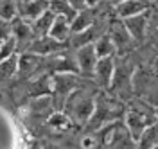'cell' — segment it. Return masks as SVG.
I'll list each match as a JSON object with an SVG mask.
<instances>
[{"label": "cell", "instance_id": "obj_10", "mask_svg": "<svg viewBox=\"0 0 158 149\" xmlns=\"http://www.w3.org/2000/svg\"><path fill=\"white\" fill-rule=\"evenodd\" d=\"M49 2L50 0H27L22 9V18H25L27 22L36 20L49 9Z\"/></svg>", "mask_w": 158, "mask_h": 149}, {"label": "cell", "instance_id": "obj_14", "mask_svg": "<svg viewBox=\"0 0 158 149\" xmlns=\"http://www.w3.org/2000/svg\"><path fill=\"white\" fill-rule=\"evenodd\" d=\"M94 22H95V16H94V7H88V9L81 11V13H77V14H76V18L70 22L72 32L85 31L86 27H90Z\"/></svg>", "mask_w": 158, "mask_h": 149}, {"label": "cell", "instance_id": "obj_11", "mask_svg": "<svg viewBox=\"0 0 158 149\" xmlns=\"http://www.w3.org/2000/svg\"><path fill=\"white\" fill-rule=\"evenodd\" d=\"M94 47H95V52H97L99 58L115 56V52H117V45H115L113 38L110 36V32H102L97 40L94 41Z\"/></svg>", "mask_w": 158, "mask_h": 149}, {"label": "cell", "instance_id": "obj_19", "mask_svg": "<svg viewBox=\"0 0 158 149\" xmlns=\"http://www.w3.org/2000/svg\"><path fill=\"white\" fill-rule=\"evenodd\" d=\"M49 124L52 126V128H58V129H69L70 124H72V120H70L69 115L58 111V113H54V115L49 119Z\"/></svg>", "mask_w": 158, "mask_h": 149}, {"label": "cell", "instance_id": "obj_13", "mask_svg": "<svg viewBox=\"0 0 158 149\" xmlns=\"http://www.w3.org/2000/svg\"><path fill=\"white\" fill-rule=\"evenodd\" d=\"M13 23V36L16 38V41H22V40H27V41H32L36 36L32 32V27H31V22H27L25 18H15L11 22Z\"/></svg>", "mask_w": 158, "mask_h": 149}, {"label": "cell", "instance_id": "obj_24", "mask_svg": "<svg viewBox=\"0 0 158 149\" xmlns=\"http://www.w3.org/2000/svg\"><path fill=\"white\" fill-rule=\"evenodd\" d=\"M85 2H86V6H88V7H97L101 0H85Z\"/></svg>", "mask_w": 158, "mask_h": 149}, {"label": "cell", "instance_id": "obj_22", "mask_svg": "<svg viewBox=\"0 0 158 149\" xmlns=\"http://www.w3.org/2000/svg\"><path fill=\"white\" fill-rule=\"evenodd\" d=\"M148 34L155 41H158V14L149 16V25H148Z\"/></svg>", "mask_w": 158, "mask_h": 149}, {"label": "cell", "instance_id": "obj_12", "mask_svg": "<svg viewBox=\"0 0 158 149\" xmlns=\"http://www.w3.org/2000/svg\"><path fill=\"white\" fill-rule=\"evenodd\" d=\"M56 18V14L52 13L50 9H47L41 16H38L36 20L31 22V27H32V32H34V36L40 38V36H47L50 31V25H52V22Z\"/></svg>", "mask_w": 158, "mask_h": 149}, {"label": "cell", "instance_id": "obj_1", "mask_svg": "<svg viewBox=\"0 0 158 149\" xmlns=\"http://www.w3.org/2000/svg\"><path fill=\"white\" fill-rule=\"evenodd\" d=\"M156 119H158L156 110L153 108L148 101H138V102H133L126 111V128H128L129 135L133 137V140L138 142L142 131L148 126H151Z\"/></svg>", "mask_w": 158, "mask_h": 149}, {"label": "cell", "instance_id": "obj_9", "mask_svg": "<svg viewBox=\"0 0 158 149\" xmlns=\"http://www.w3.org/2000/svg\"><path fill=\"white\" fill-rule=\"evenodd\" d=\"M70 34H72V27H70V20H67L65 16H59L56 14V18L52 22V25H50V31H49V36H52L54 40L58 41H65L70 38Z\"/></svg>", "mask_w": 158, "mask_h": 149}, {"label": "cell", "instance_id": "obj_6", "mask_svg": "<svg viewBox=\"0 0 158 149\" xmlns=\"http://www.w3.org/2000/svg\"><path fill=\"white\" fill-rule=\"evenodd\" d=\"M65 43L63 41H58L54 40L52 36H40L38 40L34 38V40L31 41V50L29 52H34V54H52V52H56L58 49H61Z\"/></svg>", "mask_w": 158, "mask_h": 149}, {"label": "cell", "instance_id": "obj_21", "mask_svg": "<svg viewBox=\"0 0 158 149\" xmlns=\"http://www.w3.org/2000/svg\"><path fill=\"white\" fill-rule=\"evenodd\" d=\"M13 20H4V18H0V43L6 40H9L11 36H13Z\"/></svg>", "mask_w": 158, "mask_h": 149}, {"label": "cell", "instance_id": "obj_15", "mask_svg": "<svg viewBox=\"0 0 158 149\" xmlns=\"http://www.w3.org/2000/svg\"><path fill=\"white\" fill-rule=\"evenodd\" d=\"M137 146H140V147H158V119L142 131Z\"/></svg>", "mask_w": 158, "mask_h": 149}, {"label": "cell", "instance_id": "obj_20", "mask_svg": "<svg viewBox=\"0 0 158 149\" xmlns=\"http://www.w3.org/2000/svg\"><path fill=\"white\" fill-rule=\"evenodd\" d=\"M15 70H16V60H15V56L0 61V76L2 77H9Z\"/></svg>", "mask_w": 158, "mask_h": 149}, {"label": "cell", "instance_id": "obj_18", "mask_svg": "<svg viewBox=\"0 0 158 149\" xmlns=\"http://www.w3.org/2000/svg\"><path fill=\"white\" fill-rule=\"evenodd\" d=\"M16 49H18V41H16L15 36H11L9 40L2 41V43H0V61L7 60V58H11V56H15Z\"/></svg>", "mask_w": 158, "mask_h": 149}, {"label": "cell", "instance_id": "obj_4", "mask_svg": "<svg viewBox=\"0 0 158 149\" xmlns=\"http://www.w3.org/2000/svg\"><path fill=\"white\" fill-rule=\"evenodd\" d=\"M92 77L95 79V83L101 88H110L113 85V77H115V60H113V56L99 58Z\"/></svg>", "mask_w": 158, "mask_h": 149}, {"label": "cell", "instance_id": "obj_17", "mask_svg": "<svg viewBox=\"0 0 158 149\" xmlns=\"http://www.w3.org/2000/svg\"><path fill=\"white\" fill-rule=\"evenodd\" d=\"M16 16H18V7L15 0H0V18L15 20Z\"/></svg>", "mask_w": 158, "mask_h": 149}, {"label": "cell", "instance_id": "obj_8", "mask_svg": "<svg viewBox=\"0 0 158 149\" xmlns=\"http://www.w3.org/2000/svg\"><path fill=\"white\" fill-rule=\"evenodd\" d=\"M117 16L118 18H128V16H133V14H138V13H144L148 11V4L144 0H120L117 2Z\"/></svg>", "mask_w": 158, "mask_h": 149}, {"label": "cell", "instance_id": "obj_7", "mask_svg": "<svg viewBox=\"0 0 158 149\" xmlns=\"http://www.w3.org/2000/svg\"><path fill=\"white\" fill-rule=\"evenodd\" d=\"M108 32H110V36L113 38L115 45H117V52L120 49L124 50L126 47H129V45H131V41H133L131 34L128 32L126 25H124V20H122V22H111V27H110Z\"/></svg>", "mask_w": 158, "mask_h": 149}, {"label": "cell", "instance_id": "obj_16", "mask_svg": "<svg viewBox=\"0 0 158 149\" xmlns=\"http://www.w3.org/2000/svg\"><path fill=\"white\" fill-rule=\"evenodd\" d=\"M49 9L54 13V14H59V16H65L67 20H74L76 18V9L70 6L69 0H50L49 2Z\"/></svg>", "mask_w": 158, "mask_h": 149}, {"label": "cell", "instance_id": "obj_5", "mask_svg": "<svg viewBox=\"0 0 158 149\" xmlns=\"http://www.w3.org/2000/svg\"><path fill=\"white\" fill-rule=\"evenodd\" d=\"M124 25H126V29H128V32L131 34L133 40L142 41L146 36H148L149 13L144 11V13H138V14H133V16L124 18Z\"/></svg>", "mask_w": 158, "mask_h": 149}, {"label": "cell", "instance_id": "obj_23", "mask_svg": "<svg viewBox=\"0 0 158 149\" xmlns=\"http://www.w3.org/2000/svg\"><path fill=\"white\" fill-rule=\"evenodd\" d=\"M69 2H70V6L76 9V13H81V11L88 9V6H86L85 0H69Z\"/></svg>", "mask_w": 158, "mask_h": 149}, {"label": "cell", "instance_id": "obj_3", "mask_svg": "<svg viewBox=\"0 0 158 149\" xmlns=\"http://www.w3.org/2000/svg\"><path fill=\"white\" fill-rule=\"evenodd\" d=\"M97 52H95V47H94V41L92 43H85V45H79L77 52H76V65L79 68V74L81 76H86V77H92L94 76V68L97 65Z\"/></svg>", "mask_w": 158, "mask_h": 149}, {"label": "cell", "instance_id": "obj_2", "mask_svg": "<svg viewBox=\"0 0 158 149\" xmlns=\"http://www.w3.org/2000/svg\"><path fill=\"white\" fill-rule=\"evenodd\" d=\"M67 108H69L70 119L85 122V120L92 119V113H94V108H95V101L85 92H76L69 97Z\"/></svg>", "mask_w": 158, "mask_h": 149}]
</instances>
